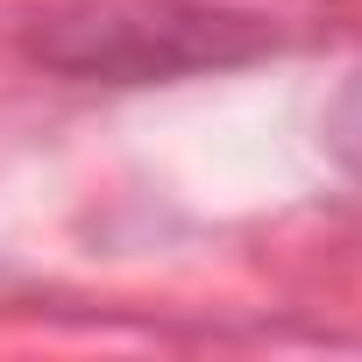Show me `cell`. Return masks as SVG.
Masks as SVG:
<instances>
[{
    "label": "cell",
    "instance_id": "1",
    "mask_svg": "<svg viewBox=\"0 0 362 362\" xmlns=\"http://www.w3.org/2000/svg\"><path fill=\"white\" fill-rule=\"evenodd\" d=\"M320 135H327V156H334L348 177H362V71H348V86L327 100Z\"/></svg>",
    "mask_w": 362,
    "mask_h": 362
}]
</instances>
